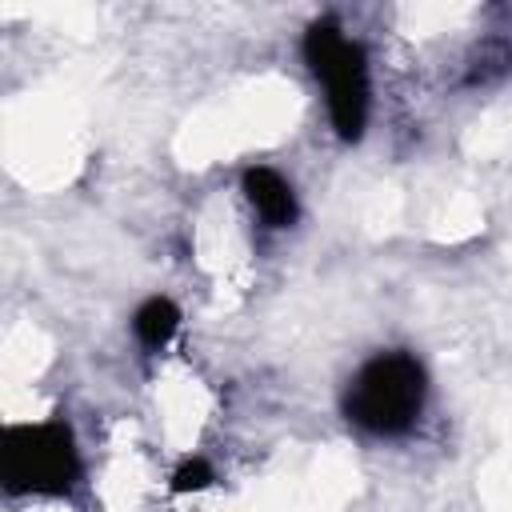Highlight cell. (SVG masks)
I'll return each mask as SVG.
<instances>
[{"instance_id": "obj_1", "label": "cell", "mask_w": 512, "mask_h": 512, "mask_svg": "<svg viewBox=\"0 0 512 512\" xmlns=\"http://www.w3.org/2000/svg\"><path fill=\"white\" fill-rule=\"evenodd\" d=\"M424 400H428L424 364L404 348H388L368 356L352 372L340 408L348 424H356L368 436H404L416 428Z\"/></svg>"}, {"instance_id": "obj_2", "label": "cell", "mask_w": 512, "mask_h": 512, "mask_svg": "<svg viewBox=\"0 0 512 512\" xmlns=\"http://www.w3.org/2000/svg\"><path fill=\"white\" fill-rule=\"evenodd\" d=\"M304 60H308V72L324 84V100H328L336 136L344 144H356L368 128V108H372L364 48L332 16H320L304 32Z\"/></svg>"}, {"instance_id": "obj_3", "label": "cell", "mask_w": 512, "mask_h": 512, "mask_svg": "<svg viewBox=\"0 0 512 512\" xmlns=\"http://www.w3.org/2000/svg\"><path fill=\"white\" fill-rule=\"evenodd\" d=\"M0 480L12 496H68L80 480L72 428L64 420L8 424L0 432Z\"/></svg>"}, {"instance_id": "obj_4", "label": "cell", "mask_w": 512, "mask_h": 512, "mask_svg": "<svg viewBox=\"0 0 512 512\" xmlns=\"http://www.w3.org/2000/svg\"><path fill=\"white\" fill-rule=\"evenodd\" d=\"M244 196H248L252 212H256L268 228H292L296 216H300L292 184H288L276 168H268V164H256V168L244 172Z\"/></svg>"}, {"instance_id": "obj_5", "label": "cell", "mask_w": 512, "mask_h": 512, "mask_svg": "<svg viewBox=\"0 0 512 512\" xmlns=\"http://www.w3.org/2000/svg\"><path fill=\"white\" fill-rule=\"evenodd\" d=\"M180 328V308L168 296H148L136 312H132V332L148 352H160Z\"/></svg>"}, {"instance_id": "obj_6", "label": "cell", "mask_w": 512, "mask_h": 512, "mask_svg": "<svg viewBox=\"0 0 512 512\" xmlns=\"http://www.w3.org/2000/svg\"><path fill=\"white\" fill-rule=\"evenodd\" d=\"M512 72V44L508 40H484L476 52H472V60H468V84L476 88V84H496V80H504Z\"/></svg>"}, {"instance_id": "obj_7", "label": "cell", "mask_w": 512, "mask_h": 512, "mask_svg": "<svg viewBox=\"0 0 512 512\" xmlns=\"http://www.w3.org/2000/svg\"><path fill=\"white\" fill-rule=\"evenodd\" d=\"M216 476H212V468H208V460L204 456H188L176 472H172V492H200V488H208Z\"/></svg>"}]
</instances>
